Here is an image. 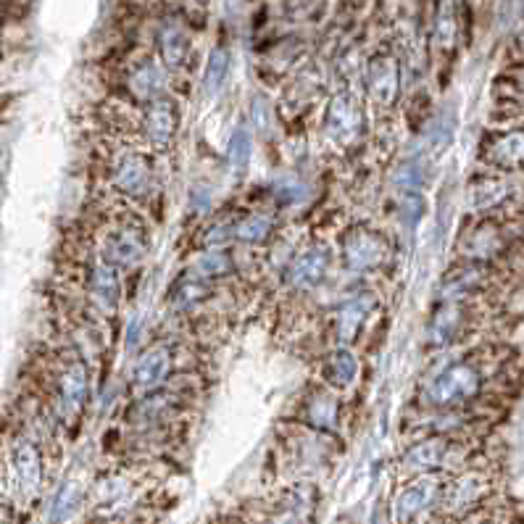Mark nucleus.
Returning <instances> with one entry per match:
<instances>
[{
    "mask_svg": "<svg viewBox=\"0 0 524 524\" xmlns=\"http://www.w3.org/2000/svg\"><path fill=\"white\" fill-rule=\"evenodd\" d=\"M503 367H506V361H490L488 353H482V350H472L469 356H458L429 377L422 400L432 411L472 408L479 400H488V388Z\"/></svg>",
    "mask_w": 524,
    "mask_h": 524,
    "instance_id": "obj_1",
    "label": "nucleus"
},
{
    "mask_svg": "<svg viewBox=\"0 0 524 524\" xmlns=\"http://www.w3.org/2000/svg\"><path fill=\"white\" fill-rule=\"evenodd\" d=\"M522 246L524 217H472L456 237V258L506 267Z\"/></svg>",
    "mask_w": 524,
    "mask_h": 524,
    "instance_id": "obj_2",
    "label": "nucleus"
},
{
    "mask_svg": "<svg viewBox=\"0 0 524 524\" xmlns=\"http://www.w3.org/2000/svg\"><path fill=\"white\" fill-rule=\"evenodd\" d=\"M469 217H524V176L479 169L464 187Z\"/></svg>",
    "mask_w": 524,
    "mask_h": 524,
    "instance_id": "obj_3",
    "label": "nucleus"
},
{
    "mask_svg": "<svg viewBox=\"0 0 524 524\" xmlns=\"http://www.w3.org/2000/svg\"><path fill=\"white\" fill-rule=\"evenodd\" d=\"M482 300H438L425 327L427 346L432 350H448L467 340L482 322Z\"/></svg>",
    "mask_w": 524,
    "mask_h": 524,
    "instance_id": "obj_4",
    "label": "nucleus"
},
{
    "mask_svg": "<svg viewBox=\"0 0 524 524\" xmlns=\"http://www.w3.org/2000/svg\"><path fill=\"white\" fill-rule=\"evenodd\" d=\"M509 277V269L499 264H479V261H456L448 272H443L438 282V300H485L500 279Z\"/></svg>",
    "mask_w": 524,
    "mask_h": 524,
    "instance_id": "obj_5",
    "label": "nucleus"
},
{
    "mask_svg": "<svg viewBox=\"0 0 524 524\" xmlns=\"http://www.w3.org/2000/svg\"><path fill=\"white\" fill-rule=\"evenodd\" d=\"M393 246L382 229L369 225H353L340 240V261L350 275H372L388 267Z\"/></svg>",
    "mask_w": 524,
    "mask_h": 524,
    "instance_id": "obj_6",
    "label": "nucleus"
},
{
    "mask_svg": "<svg viewBox=\"0 0 524 524\" xmlns=\"http://www.w3.org/2000/svg\"><path fill=\"white\" fill-rule=\"evenodd\" d=\"M364 129H367L364 103L350 90L335 93L327 103L325 116H322V132L327 140L335 143L338 148H350L364 137Z\"/></svg>",
    "mask_w": 524,
    "mask_h": 524,
    "instance_id": "obj_7",
    "label": "nucleus"
},
{
    "mask_svg": "<svg viewBox=\"0 0 524 524\" xmlns=\"http://www.w3.org/2000/svg\"><path fill=\"white\" fill-rule=\"evenodd\" d=\"M148 232L143 222H116L106 232L103 246H100V258L114 264L116 269H135L137 264L146 261L148 256Z\"/></svg>",
    "mask_w": 524,
    "mask_h": 524,
    "instance_id": "obj_8",
    "label": "nucleus"
},
{
    "mask_svg": "<svg viewBox=\"0 0 524 524\" xmlns=\"http://www.w3.org/2000/svg\"><path fill=\"white\" fill-rule=\"evenodd\" d=\"M332 272V250L325 243H311L296 250L290 264L282 269V282L293 293H311L322 287Z\"/></svg>",
    "mask_w": 524,
    "mask_h": 524,
    "instance_id": "obj_9",
    "label": "nucleus"
},
{
    "mask_svg": "<svg viewBox=\"0 0 524 524\" xmlns=\"http://www.w3.org/2000/svg\"><path fill=\"white\" fill-rule=\"evenodd\" d=\"M111 187L125 196L126 200H146L153 196V187H156V172H153V164L146 153L135 148L122 150L114 164H111Z\"/></svg>",
    "mask_w": 524,
    "mask_h": 524,
    "instance_id": "obj_10",
    "label": "nucleus"
},
{
    "mask_svg": "<svg viewBox=\"0 0 524 524\" xmlns=\"http://www.w3.org/2000/svg\"><path fill=\"white\" fill-rule=\"evenodd\" d=\"M175 375V348L169 343H153L135 358L129 388L135 396H146L158 388H166Z\"/></svg>",
    "mask_w": 524,
    "mask_h": 524,
    "instance_id": "obj_11",
    "label": "nucleus"
},
{
    "mask_svg": "<svg viewBox=\"0 0 524 524\" xmlns=\"http://www.w3.org/2000/svg\"><path fill=\"white\" fill-rule=\"evenodd\" d=\"M182 125V111L179 103L172 96H161V98L150 100L143 106L140 114V132L153 150H166L175 146L176 135Z\"/></svg>",
    "mask_w": 524,
    "mask_h": 524,
    "instance_id": "obj_12",
    "label": "nucleus"
},
{
    "mask_svg": "<svg viewBox=\"0 0 524 524\" xmlns=\"http://www.w3.org/2000/svg\"><path fill=\"white\" fill-rule=\"evenodd\" d=\"M464 448L461 443L453 440V435H440L435 432L432 438H425L419 443H414L411 448L403 453L400 464L406 472H417V475H429L438 469H446L450 461H456V456H461Z\"/></svg>",
    "mask_w": 524,
    "mask_h": 524,
    "instance_id": "obj_13",
    "label": "nucleus"
},
{
    "mask_svg": "<svg viewBox=\"0 0 524 524\" xmlns=\"http://www.w3.org/2000/svg\"><path fill=\"white\" fill-rule=\"evenodd\" d=\"M87 298L98 314L114 317L122 306V269L98 258L87 272Z\"/></svg>",
    "mask_w": 524,
    "mask_h": 524,
    "instance_id": "obj_14",
    "label": "nucleus"
},
{
    "mask_svg": "<svg viewBox=\"0 0 524 524\" xmlns=\"http://www.w3.org/2000/svg\"><path fill=\"white\" fill-rule=\"evenodd\" d=\"M90 396V372L85 361H72L64 367L55 385V411L61 419H75L85 408Z\"/></svg>",
    "mask_w": 524,
    "mask_h": 524,
    "instance_id": "obj_15",
    "label": "nucleus"
},
{
    "mask_svg": "<svg viewBox=\"0 0 524 524\" xmlns=\"http://www.w3.org/2000/svg\"><path fill=\"white\" fill-rule=\"evenodd\" d=\"M377 308V296L372 290H358L348 298L343 300L338 306V314H335V325H332V332H335V340L338 346H350L361 327L367 325V319L375 314Z\"/></svg>",
    "mask_w": 524,
    "mask_h": 524,
    "instance_id": "obj_16",
    "label": "nucleus"
},
{
    "mask_svg": "<svg viewBox=\"0 0 524 524\" xmlns=\"http://www.w3.org/2000/svg\"><path fill=\"white\" fill-rule=\"evenodd\" d=\"M490 490V479L482 472H464V475L453 477L448 485L440 488L438 500L443 503V511L448 514H464L469 509H475L479 500L488 496Z\"/></svg>",
    "mask_w": 524,
    "mask_h": 524,
    "instance_id": "obj_17",
    "label": "nucleus"
},
{
    "mask_svg": "<svg viewBox=\"0 0 524 524\" xmlns=\"http://www.w3.org/2000/svg\"><path fill=\"white\" fill-rule=\"evenodd\" d=\"M440 479H435L432 475H419L414 482H408L403 490H398V496L393 500V517L396 522L406 524L411 522L417 514H422L429 503H435L440 496Z\"/></svg>",
    "mask_w": 524,
    "mask_h": 524,
    "instance_id": "obj_18",
    "label": "nucleus"
},
{
    "mask_svg": "<svg viewBox=\"0 0 524 524\" xmlns=\"http://www.w3.org/2000/svg\"><path fill=\"white\" fill-rule=\"evenodd\" d=\"M300 417L306 425L319 429V432H335L340 425V398L335 396V390L319 388L303 398Z\"/></svg>",
    "mask_w": 524,
    "mask_h": 524,
    "instance_id": "obj_19",
    "label": "nucleus"
},
{
    "mask_svg": "<svg viewBox=\"0 0 524 524\" xmlns=\"http://www.w3.org/2000/svg\"><path fill=\"white\" fill-rule=\"evenodd\" d=\"M277 225L267 211H248L232 219V243L246 248H264L275 240Z\"/></svg>",
    "mask_w": 524,
    "mask_h": 524,
    "instance_id": "obj_20",
    "label": "nucleus"
},
{
    "mask_svg": "<svg viewBox=\"0 0 524 524\" xmlns=\"http://www.w3.org/2000/svg\"><path fill=\"white\" fill-rule=\"evenodd\" d=\"M358 372H361L358 356L348 346H338L335 350H329L322 361V377L335 393H346L348 388H353Z\"/></svg>",
    "mask_w": 524,
    "mask_h": 524,
    "instance_id": "obj_21",
    "label": "nucleus"
},
{
    "mask_svg": "<svg viewBox=\"0 0 524 524\" xmlns=\"http://www.w3.org/2000/svg\"><path fill=\"white\" fill-rule=\"evenodd\" d=\"M400 96V79H398V66L388 58L375 61L369 66V75H367V98L377 103L379 108H390L396 106V100Z\"/></svg>",
    "mask_w": 524,
    "mask_h": 524,
    "instance_id": "obj_22",
    "label": "nucleus"
},
{
    "mask_svg": "<svg viewBox=\"0 0 524 524\" xmlns=\"http://www.w3.org/2000/svg\"><path fill=\"white\" fill-rule=\"evenodd\" d=\"M11 467H14V477L22 493H35L43 482V458L40 450L35 448V443L22 440L16 443V448L11 453Z\"/></svg>",
    "mask_w": 524,
    "mask_h": 524,
    "instance_id": "obj_23",
    "label": "nucleus"
},
{
    "mask_svg": "<svg viewBox=\"0 0 524 524\" xmlns=\"http://www.w3.org/2000/svg\"><path fill=\"white\" fill-rule=\"evenodd\" d=\"M235 256L229 248H200V253L190 261V275L200 277L206 282H219L235 272Z\"/></svg>",
    "mask_w": 524,
    "mask_h": 524,
    "instance_id": "obj_24",
    "label": "nucleus"
},
{
    "mask_svg": "<svg viewBox=\"0 0 524 524\" xmlns=\"http://www.w3.org/2000/svg\"><path fill=\"white\" fill-rule=\"evenodd\" d=\"M126 93L129 98L140 106H146L150 100L166 96L164 90V75L158 72L156 64H140L137 69H132L126 76Z\"/></svg>",
    "mask_w": 524,
    "mask_h": 524,
    "instance_id": "obj_25",
    "label": "nucleus"
},
{
    "mask_svg": "<svg viewBox=\"0 0 524 524\" xmlns=\"http://www.w3.org/2000/svg\"><path fill=\"white\" fill-rule=\"evenodd\" d=\"M253 161V132L246 122L232 129L229 143H227V166L235 176H243L250 169Z\"/></svg>",
    "mask_w": 524,
    "mask_h": 524,
    "instance_id": "obj_26",
    "label": "nucleus"
},
{
    "mask_svg": "<svg viewBox=\"0 0 524 524\" xmlns=\"http://www.w3.org/2000/svg\"><path fill=\"white\" fill-rule=\"evenodd\" d=\"M211 285H214V282H206V279H200V277L187 272V275L182 277L175 285L172 300H175V306L179 311H193V308H198V306H203L206 300L211 298V293H214Z\"/></svg>",
    "mask_w": 524,
    "mask_h": 524,
    "instance_id": "obj_27",
    "label": "nucleus"
},
{
    "mask_svg": "<svg viewBox=\"0 0 524 524\" xmlns=\"http://www.w3.org/2000/svg\"><path fill=\"white\" fill-rule=\"evenodd\" d=\"M427 179H429V161H427L425 156L400 161L396 175H393L396 187H400L403 193H408V190H422L427 185Z\"/></svg>",
    "mask_w": 524,
    "mask_h": 524,
    "instance_id": "obj_28",
    "label": "nucleus"
},
{
    "mask_svg": "<svg viewBox=\"0 0 524 524\" xmlns=\"http://www.w3.org/2000/svg\"><path fill=\"white\" fill-rule=\"evenodd\" d=\"M456 126H458V114H456L453 106L446 108V111H440V114H435L432 116V126H429V146H432V150L448 148L450 143H453Z\"/></svg>",
    "mask_w": 524,
    "mask_h": 524,
    "instance_id": "obj_29",
    "label": "nucleus"
},
{
    "mask_svg": "<svg viewBox=\"0 0 524 524\" xmlns=\"http://www.w3.org/2000/svg\"><path fill=\"white\" fill-rule=\"evenodd\" d=\"M227 75H229V55H227V50L219 48L211 55V61H208V66H206L203 93H206L208 98H217V96L222 93V87H225Z\"/></svg>",
    "mask_w": 524,
    "mask_h": 524,
    "instance_id": "obj_30",
    "label": "nucleus"
},
{
    "mask_svg": "<svg viewBox=\"0 0 524 524\" xmlns=\"http://www.w3.org/2000/svg\"><path fill=\"white\" fill-rule=\"evenodd\" d=\"M427 214V200L419 190H408V193H400L398 198V222L406 229H417L422 225Z\"/></svg>",
    "mask_w": 524,
    "mask_h": 524,
    "instance_id": "obj_31",
    "label": "nucleus"
},
{
    "mask_svg": "<svg viewBox=\"0 0 524 524\" xmlns=\"http://www.w3.org/2000/svg\"><path fill=\"white\" fill-rule=\"evenodd\" d=\"M79 500H82L79 485H76V482H64L61 490H58L55 499H53V506H50V519H53V522H66L76 511Z\"/></svg>",
    "mask_w": 524,
    "mask_h": 524,
    "instance_id": "obj_32",
    "label": "nucleus"
},
{
    "mask_svg": "<svg viewBox=\"0 0 524 524\" xmlns=\"http://www.w3.org/2000/svg\"><path fill=\"white\" fill-rule=\"evenodd\" d=\"M272 198L277 206L287 208V206H300L303 200L308 198V187L300 179H275L272 185Z\"/></svg>",
    "mask_w": 524,
    "mask_h": 524,
    "instance_id": "obj_33",
    "label": "nucleus"
},
{
    "mask_svg": "<svg viewBox=\"0 0 524 524\" xmlns=\"http://www.w3.org/2000/svg\"><path fill=\"white\" fill-rule=\"evenodd\" d=\"M375 524H377V522H375Z\"/></svg>",
    "mask_w": 524,
    "mask_h": 524,
    "instance_id": "obj_34",
    "label": "nucleus"
}]
</instances>
